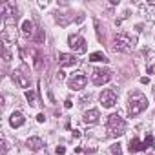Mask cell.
<instances>
[{"label": "cell", "instance_id": "obj_24", "mask_svg": "<svg viewBox=\"0 0 155 155\" xmlns=\"http://www.w3.org/2000/svg\"><path fill=\"white\" fill-rule=\"evenodd\" d=\"M64 153H66V148L64 146H58L57 148V155H64Z\"/></svg>", "mask_w": 155, "mask_h": 155}, {"label": "cell", "instance_id": "obj_4", "mask_svg": "<svg viewBox=\"0 0 155 155\" xmlns=\"http://www.w3.org/2000/svg\"><path fill=\"white\" fill-rule=\"evenodd\" d=\"M111 81V71L110 69H102V68H97V69H93V73H91V82L95 84V86H102V84H108Z\"/></svg>", "mask_w": 155, "mask_h": 155}, {"label": "cell", "instance_id": "obj_17", "mask_svg": "<svg viewBox=\"0 0 155 155\" xmlns=\"http://www.w3.org/2000/svg\"><path fill=\"white\" fill-rule=\"evenodd\" d=\"M22 33H24L26 37L33 33V24H31L29 20H24V22H22Z\"/></svg>", "mask_w": 155, "mask_h": 155}, {"label": "cell", "instance_id": "obj_23", "mask_svg": "<svg viewBox=\"0 0 155 155\" xmlns=\"http://www.w3.org/2000/svg\"><path fill=\"white\" fill-rule=\"evenodd\" d=\"M35 42H37V44L44 42V33H42V31H38V33H37V37H35Z\"/></svg>", "mask_w": 155, "mask_h": 155}, {"label": "cell", "instance_id": "obj_20", "mask_svg": "<svg viewBox=\"0 0 155 155\" xmlns=\"http://www.w3.org/2000/svg\"><path fill=\"white\" fill-rule=\"evenodd\" d=\"M111 155H122L120 144H113V146H111Z\"/></svg>", "mask_w": 155, "mask_h": 155}, {"label": "cell", "instance_id": "obj_2", "mask_svg": "<svg viewBox=\"0 0 155 155\" xmlns=\"http://www.w3.org/2000/svg\"><path fill=\"white\" fill-rule=\"evenodd\" d=\"M135 44H137V38L128 35V33H119L115 35L113 38V51H119V53H128L131 49H135Z\"/></svg>", "mask_w": 155, "mask_h": 155}, {"label": "cell", "instance_id": "obj_13", "mask_svg": "<svg viewBox=\"0 0 155 155\" xmlns=\"http://www.w3.org/2000/svg\"><path fill=\"white\" fill-rule=\"evenodd\" d=\"M24 122H26V117H24L20 111H13V113H11V117H9V124H11L13 128H20Z\"/></svg>", "mask_w": 155, "mask_h": 155}, {"label": "cell", "instance_id": "obj_18", "mask_svg": "<svg viewBox=\"0 0 155 155\" xmlns=\"http://www.w3.org/2000/svg\"><path fill=\"white\" fill-rule=\"evenodd\" d=\"M144 144H146V148H155V144H153V135H151V133H148V135H146Z\"/></svg>", "mask_w": 155, "mask_h": 155}, {"label": "cell", "instance_id": "obj_19", "mask_svg": "<svg viewBox=\"0 0 155 155\" xmlns=\"http://www.w3.org/2000/svg\"><path fill=\"white\" fill-rule=\"evenodd\" d=\"M26 99L29 101V104H31V106H35V104H37V102H35V93H33L31 90H29V91H26Z\"/></svg>", "mask_w": 155, "mask_h": 155}, {"label": "cell", "instance_id": "obj_3", "mask_svg": "<svg viewBox=\"0 0 155 155\" xmlns=\"http://www.w3.org/2000/svg\"><path fill=\"white\" fill-rule=\"evenodd\" d=\"M124 131H126V120L120 115L111 113L108 117V133L111 137H120V135H124Z\"/></svg>", "mask_w": 155, "mask_h": 155}, {"label": "cell", "instance_id": "obj_27", "mask_svg": "<svg viewBox=\"0 0 155 155\" xmlns=\"http://www.w3.org/2000/svg\"><path fill=\"white\" fill-rule=\"evenodd\" d=\"M75 20H77V22H82V20H84V15H77Z\"/></svg>", "mask_w": 155, "mask_h": 155}, {"label": "cell", "instance_id": "obj_29", "mask_svg": "<svg viewBox=\"0 0 155 155\" xmlns=\"http://www.w3.org/2000/svg\"><path fill=\"white\" fill-rule=\"evenodd\" d=\"M148 71H150V73H155V66H150V68H148Z\"/></svg>", "mask_w": 155, "mask_h": 155}, {"label": "cell", "instance_id": "obj_16", "mask_svg": "<svg viewBox=\"0 0 155 155\" xmlns=\"http://www.w3.org/2000/svg\"><path fill=\"white\" fill-rule=\"evenodd\" d=\"M90 60H91V62H108V57H106L104 53H99V51H97V53H91V55H90Z\"/></svg>", "mask_w": 155, "mask_h": 155}, {"label": "cell", "instance_id": "obj_26", "mask_svg": "<svg viewBox=\"0 0 155 155\" xmlns=\"http://www.w3.org/2000/svg\"><path fill=\"white\" fill-rule=\"evenodd\" d=\"M37 120H38V122H44V120H46L44 113H38V115H37Z\"/></svg>", "mask_w": 155, "mask_h": 155}, {"label": "cell", "instance_id": "obj_21", "mask_svg": "<svg viewBox=\"0 0 155 155\" xmlns=\"http://www.w3.org/2000/svg\"><path fill=\"white\" fill-rule=\"evenodd\" d=\"M4 60H6V62L11 60V51L8 49V46H4Z\"/></svg>", "mask_w": 155, "mask_h": 155}, {"label": "cell", "instance_id": "obj_10", "mask_svg": "<svg viewBox=\"0 0 155 155\" xmlns=\"http://www.w3.org/2000/svg\"><path fill=\"white\" fill-rule=\"evenodd\" d=\"M26 146H28L31 151H40V150L44 148V140H42L40 137H29V139L26 140Z\"/></svg>", "mask_w": 155, "mask_h": 155}, {"label": "cell", "instance_id": "obj_7", "mask_svg": "<svg viewBox=\"0 0 155 155\" xmlns=\"http://www.w3.org/2000/svg\"><path fill=\"white\" fill-rule=\"evenodd\" d=\"M0 13L4 15V20H8V18H18L17 6L13 2H4L2 6H0Z\"/></svg>", "mask_w": 155, "mask_h": 155}, {"label": "cell", "instance_id": "obj_22", "mask_svg": "<svg viewBox=\"0 0 155 155\" xmlns=\"http://www.w3.org/2000/svg\"><path fill=\"white\" fill-rule=\"evenodd\" d=\"M35 68H37V69H40V68H42V58H40V55H38V53L35 55Z\"/></svg>", "mask_w": 155, "mask_h": 155}, {"label": "cell", "instance_id": "obj_5", "mask_svg": "<svg viewBox=\"0 0 155 155\" xmlns=\"http://www.w3.org/2000/svg\"><path fill=\"white\" fill-rule=\"evenodd\" d=\"M68 42H69V48H71L73 51H77V53H84V51L88 49V44H86V40H84L81 35H71Z\"/></svg>", "mask_w": 155, "mask_h": 155}, {"label": "cell", "instance_id": "obj_9", "mask_svg": "<svg viewBox=\"0 0 155 155\" xmlns=\"http://www.w3.org/2000/svg\"><path fill=\"white\" fill-rule=\"evenodd\" d=\"M86 82H88V77L86 75H75V77L69 79V88L75 90V91H79V90H82L86 86Z\"/></svg>", "mask_w": 155, "mask_h": 155}, {"label": "cell", "instance_id": "obj_6", "mask_svg": "<svg viewBox=\"0 0 155 155\" xmlns=\"http://www.w3.org/2000/svg\"><path fill=\"white\" fill-rule=\"evenodd\" d=\"M99 101H101V104H102L104 108H113V106L117 104V93H115L113 90H104V91L101 93Z\"/></svg>", "mask_w": 155, "mask_h": 155}, {"label": "cell", "instance_id": "obj_25", "mask_svg": "<svg viewBox=\"0 0 155 155\" xmlns=\"http://www.w3.org/2000/svg\"><path fill=\"white\" fill-rule=\"evenodd\" d=\"M2 151L8 153V142H6V139H2Z\"/></svg>", "mask_w": 155, "mask_h": 155}, {"label": "cell", "instance_id": "obj_1", "mask_svg": "<svg viewBox=\"0 0 155 155\" xmlns=\"http://www.w3.org/2000/svg\"><path fill=\"white\" fill-rule=\"evenodd\" d=\"M146 108H148L146 95H142L140 91H135V93L130 95V101H128V115L130 117H135V115L142 113Z\"/></svg>", "mask_w": 155, "mask_h": 155}, {"label": "cell", "instance_id": "obj_8", "mask_svg": "<svg viewBox=\"0 0 155 155\" xmlns=\"http://www.w3.org/2000/svg\"><path fill=\"white\" fill-rule=\"evenodd\" d=\"M11 77H13V81H15V84L18 88H29V84H31L29 75H26L24 71H13Z\"/></svg>", "mask_w": 155, "mask_h": 155}, {"label": "cell", "instance_id": "obj_11", "mask_svg": "<svg viewBox=\"0 0 155 155\" xmlns=\"http://www.w3.org/2000/svg\"><path fill=\"white\" fill-rule=\"evenodd\" d=\"M58 62H60L62 68H69V66H75V64H77V58H75L73 55H69V53H60Z\"/></svg>", "mask_w": 155, "mask_h": 155}, {"label": "cell", "instance_id": "obj_12", "mask_svg": "<svg viewBox=\"0 0 155 155\" xmlns=\"http://www.w3.org/2000/svg\"><path fill=\"white\" fill-rule=\"evenodd\" d=\"M99 117H101V113H99V110H90V111H86L84 115H82V120L86 122V124H95L97 120H99Z\"/></svg>", "mask_w": 155, "mask_h": 155}, {"label": "cell", "instance_id": "obj_15", "mask_svg": "<svg viewBox=\"0 0 155 155\" xmlns=\"http://www.w3.org/2000/svg\"><path fill=\"white\" fill-rule=\"evenodd\" d=\"M71 20H73L71 15H68V13H57V22H58L60 26H68Z\"/></svg>", "mask_w": 155, "mask_h": 155}, {"label": "cell", "instance_id": "obj_28", "mask_svg": "<svg viewBox=\"0 0 155 155\" xmlns=\"http://www.w3.org/2000/svg\"><path fill=\"white\" fill-rule=\"evenodd\" d=\"M140 82H142V84H148V82H150V81H148V77H142V79H140Z\"/></svg>", "mask_w": 155, "mask_h": 155}, {"label": "cell", "instance_id": "obj_14", "mask_svg": "<svg viewBox=\"0 0 155 155\" xmlns=\"http://www.w3.org/2000/svg\"><path fill=\"white\" fill-rule=\"evenodd\" d=\"M140 150H146V144L140 142L139 139H131L130 140V151H140Z\"/></svg>", "mask_w": 155, "mask_h": 155}]
</instances>
